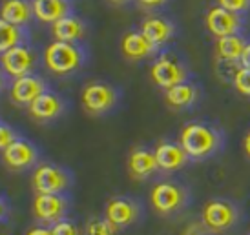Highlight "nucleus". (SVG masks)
Masks as SVG:
<instances>
[{
	"instance_id": "obj_1",
	"label": "nucleus",
	"mask_w": 250,
	"mask_h": 235,
	"mask_svg": "<svg viewBox=\"0 0 250 235\" xmlns=\"http://www.w3.org/2000/svg\"><path fill=\"white\" fill-rule=\"evenodd\" d=\"M179 142L188 157L203 159L217 148L219 138H217V133L210 130L208 126L194 122V124H187L181 130Z\"/></svg>"
},
{
	"instance_id": "obj_2",
	"label": "nucleus",
	"mask_w": 250,
	"mask_h": 235,
	"mask_svg": "<svg viewBox=\"0 0 250 235\" xmlns=\"http://www.w3.org/2000/svg\"><path fill=\"white\" fill-rule=\"evenodd\" d=\"M44 62L49 71L57 75H66L75 71L83 62V53L73 46V42H51L44 51Z\"/></svg>"
},
{
	"instance_id": "obj_3",
	"label": "nucleus",
	"mask_w": 250,
	"mask_h": 235,
	"mask_svg": "<svg viewBox=\"0 0 250 235\" xmlns=\"http://www.w3.org/2000/svg\"><path fill=\"white\" fill-rule=\"evenodd\" d=\"M117 95L108 84L93 82L83 90V106L90 113H104L115 104Z\"/></svg>"
},
{
	"instance_id": "obj_4",
	"label": "nucleus",
	"mask_w": 250,
	"mask_h": 235,
	"mask_svg": "<svg viewBox=\"0 0 250 235\" xmlns=\"http://www.w3.org/2000/svg\"><path fill=\"white\" fill-rule=\"evenodd\" d=\"M150 201L155 212L159 214H172L185 202V192L172 182H161L155 184L150 194Z\"/></svg>"
},
{
	"instance_id": "obj_5",
	"label": "nucleus",
	"mask_w": 250,
	"mask_h": 235,
	"mask_svg": "<svg viewBox=\"0 0 250 235\" xmlns=\"http://www.w3.org/2000/svg\"><path fill=\"white\" fill-rule=\"evenodd\" d=\"M68 175L55 166H39L33 173V188L37 194H61L64 188L68 186Z\"/></svg>"
},
{
	"instance_id": "obj_6",
	"label": "nucleus",
	"mask_w": 250,
	"mask_h": 235,
	"mask_svg": "<svg viewBox=\"0 0 250 235\" xmlns=\"http://www.w3.org/2000/svg\"><path fill=\"white\" fill-rule=\"evenodd\" d=\"M152 80L161 88H174L177 84H183L187 78V71L185 68L177 64L175 60L168 59V57H161L157 62H153L152 69H150Z\"/></svg>"
},
{
	"instance_id": "obj_7",
	"label": "nucleus",
	"mask_w": 250,
	"mask_h": 235,
	"mask_svg": "<svg viewBox=\"0 0 250 235\" xmlns=\"http://www.w3.org/2000/svg\"><path fill=\"white\" fill-rule=\"evenodd\" d=\"M33 64H35V57L28 48L15 46V48L2 53V68H4L7 75L15 77V78L29 75Z\"/></svg>"
},
{
	"instance_id": "obj_8",
	"label": "nucleus",
	"mask_w": 250,
	"mask_h": 235,
	"mask_svg": "<svg viewBox=\"0 0 250 235\" xmlns=\"http://www.w3.org/2000/svg\"><path fill=\"white\" fill-rule=\"evenodd\" d=\"M207 28L215 37H229V35H236L239 29V17L237 13H232L229 9L221 6L212 7L207 13Z\"/></svg>"
},
{
	"instance_id": "obj_9",
	"label": "nucleus",
	"mask_w": 250,
	"mask_h": 235,
	"mask_svg": "<svg viewBox=\"0 0 250 235\" xmlns=\"http://www.w3.org/2000/svg\"><path fill=\"white\" fill-rule=\"evenodd\" d=\"M203 221L212 230H227L236 221V210L229 202L210 201L203 208Z\"/></svg>"
},
{
	"instance_id": "obj_10",
	"label": "nucleus",
	"mask_w": 250,
	"mask_h": 235,
	"mask_svg": "<svg viewBox=\"0 0 250 235\" xmlns=\"http://www.w3.org/2000/svg\"><path fill=\"white\" fill-rule=\"evenodd\" d=\"M66 202L62 197L55 194H37L33 201V214L37 219L46 222H59V219L64 215Z\"/></svg>"
},
{
	"instance_id": "obj_11",
	"label": "nucleus",
	"mask_w": 250,
	"mask_h": 235,
	"mask_svg": "<svg viewBox=\"0 0 250 235\" xmlns=\"http://www.w3.org/2000/svg\"><path fill=\"white\" fill-rule=\"evenodd\" d=\"M44 93V84L37 77L26 75L21 78H15L11 86V98L17 104H31L37 97Z\"/></svg>"
},
{
	"instance_id": "obj_12",
	"label": "nucleus",
	"mask_w": 250,
	"mask_h": 235,
	"mask_svg": "<svg viewBox=\"0 0 250 235\" xmlns=\"http://www.w3.org/2000/svg\"><path fill=\"white\" fill-rule=\"evenodd\" d=\"M4 152V160L9 168L13 170H22V168H28L33 164V160L37 157L35 148L24 140H15L11 146H7Z\"/></svg>"
},
{
	"instance_id": "obj_13",
	"label": "nucleus",
	"mask_w": 250,
	"mask_h": 235,
	"mask_svg": "<svg viewBox=\"0 0 250 235\" xmlns=\"http://www.w3.org/2000/svg\"><path fill=\"white\" fill-rule=\"evenodd\" d=\"M187 152L181 148V144H172V142H163L155 148V159L157 164L163 170H177L187 162Z\"/></svg>"
},
{
	"instance_id": "obj_14",
	"label": "nucleus",
	"mask_w": 250,
	"mask_h": 235,
	"mask_svg": "<svg viewBox=\"0 0 250 235\" xmlns=\"http://www.w3.org/2000/svg\"><path fill=\"white\" fill-rule=\"evenodd\" d=\"M137 217V208L132 202L125 199H113L106 204V219L115 224V226H128L130 222L135 221Z\"/></svg>"
},
{
	"instance_id": "obj_15",
	"label": "nucleus",
	"mask_w": 250,
	"mask_h": 235,
	"mask_svg": "<svg viewBox=\"0 0 250 235\" xmlns=\"http://www.w3.org/2000/svg\"><path fill=\"white\" fill-rule=\"evenodd\" d=\"M121 49H123V55L126 59H130V60H141V59L150 55L153 46L148 42V39L143 33H128L121 40Z\"/></svg>"
},
{
	"instance_id": "obj_16",
	"label": "nucleus",
	"mask_w": 250,
	"mask_h": 235,
	"mask_svg": "<svg viewBox=\"0 0 250 235\" xmlns=\"http://www.w3.org/2000/svg\"><path fill=\"white\" fill-rule=\"evenodd\" d=\"M128 168H130V173L135 179H145L148 175H152L159 168V164L155 159V153H150L146 150H135L130 155Z\"/></svg>"
},
{
	"instance_id": "obj_17",
	"label": "nucleus",
	"mask_w": 250,
	"mask_h": 235,
	"mask_svg": "<svg viewBox=\"0 0 250 235\" xmlns=\"http://www.w3.org/2000/svg\"><path fill=\"white\" fill-rule=\"evenodd\" d=\"M33 13L39 20L55 24L68 13V4L64 0H35L33 2Z\"/></svg>"
},
{
	"instance_id": "obj_18",
	"label": "nucleus",
	"mask_w": 250,
	"mask_h": 235,
	"mask_svg": "<svg viewBox=\"0 0 250 235\" xmlns=\"http://www.w3.org/2000/svg\"><path fill=\"white\" fill-rule=\"evenodd\" d=\"M61 110H62V104L51 93H42L41 97H37L33 102L29 104L31 117L39 118V120H49V118L57 117L61 113Z\"/></svg>"
},
{
	"instance_id": "obj_19",
	"label": "nucleus",
	"mask_w": 250,
	"mask_h": 235,
	"mask_svg": "<svg viewBox=\"0 0 250 235\" xmlns=\"http://www.w3.org/2000/svg\"><path fill=\"white\" fill-rule=\"evenodd\" d=\"M172 31H174L172 24H168V22L163 20V19H148V20H145L143 26H141V33L145 35L152 46L165 44V42L172 37Z\"/></svg>"
},
{
	"instance_id": "obj_20",
	"label": "nucleus",
	"mask_w": 250,
	"mask_h": 235,
	"mask_svg": "<svg viewBox=\"0 0 250 235\" xmlns=\"http://www.w3.org/2000/svg\"><path fill=\"white\" fill-rule=\"evenodd\" d=\"M31 17V6L26 0H6L2 6V20L22 26L26 24Z\"/></svg>"
},
{
	"instance_id": "obj_21",
	"label": "nucleus",
	"mask_w": 250,
	"mask_h": 235,
	"mask_svg": "<svg viewBox=\"0 0 250 235\" xmlns=\"http://www.w3.org/2000/svg\"><path fill=\"white\" fill-rule=\"evenodd\" d=\"M53 37L61 42H75L77 39H81L84 33V26L81 22L73 19V17H64L61 20H57L53 24Z\"/></svg>"
},
{
	"instance_id": "obj_22",
	"label": "nucleus",
	"mask_w": 250,
	"mask_h": 235,
	"mask_svg": "<svg viewBox=\"0 0 250 235\" xmlns=\"http://www.w3.org/2000/svg\"><path fill=\"white\" fill-rule=\"evenodd\" d=\"M245 44L243 39H239L237 35H229V37H221L217 40V46H215V51L219 59L223 60H241V55L245 51Z\"/></svg>"
},
{
	"instance_id": "obj_23",
	"label": "nucleus",
	"mask_w": 250,
	"mask_h": 235,
	"mask_svg": "<svg viewBox=\"0 0 250 235\" xmlns=\"http://www.w3.org/2000/svg\"><path fill=\"white\" fill-rule=\"evenodd\" d=\"M195 95H197V91H195L194 86L183 82L174 86V88H170V90H167V102L172 108H185V106L194 102Z\"/></svg>"
},
{
	"instance_id": "obj_24",
	"label": "nucleus",
	"mask_w": 250,
	"mask_h": 235,
	"mask_svg": "<svg viewBox=\"0 0 250 235\" xmlns=\"http://www.w3.org/2000/svg\"><path fill=\"white\" fill-rule=\"evenodd\" d=\"M21 42V29L9 22H0V51L4 53L7 49L19 46Z\"/></svg>"
},
{
	"instance_id": "obj_25",
	"label": "nucleus",
	"mask_w": 250,
	"mask_h": 235,
	"mask_svg": "<svg viewBox=\"0 0 250 235\" xmlns=\"http://www.w3.org/2000/svg\"><path fill=\"white\" fill-rule=\"evenodd\" d=\"M115 232H117V226L111 224L108 219H104V221L93 219L86 226V234L88 235H115Z\"/></svg>"
},
{
	"instance_id": "obj_26",
	"label": "nucleus",
	"mask_w": 250,
	"mask_h": 235,
	"mask_svg": "<svg viewBox=\"0 0 250 235\" xmlns=\"http://www.w3.org/2000/svg\"><path fill=\"white\" fill-rule=\"evenodd\" d=\"M234 86L239 93L243 95H250V69L241 68L234 75Z\"/></svg>"
},
{
	"instance_id": "obj_27",
	"label": "nucleus",
	"mask_w": 250,
	"mask_h": 235,
	"mask_svg": "<svg viewBox=\"0 0 250 235\" xmlns=\"http://www.w3.org/2000/svg\"><path fill=\"white\" fill-rule=\"evenodd\" d=\"M217 4L225 9H229L232 13H239V11H245L249 9L250 0H217Z\"/></svg>"
},
{
	"instance_id": "obj_28",
	"label": "nucleus",
	"mask_w": 250,
	"mask_h": 235,
	"mask_svg": "<svg viewBox=\"0 0 250 235\" xmlns=\"http://www.w3.org/2000/svg\"><path fill=\"white\" fill-rule=\"evenodd\" d=\"M53 235H79V230H77L75 224H71L68 221H59L55 222V226L51 228Z\"/></svg>"
},
{
	"instance_id": "obj_29",
	"label": "nucleus",
	"mask_w": 250,
	"mask_h": 235,
	"mask_svg": "<svg viewBox=\"0 0 250 235\" xmlns=\"http://www.w3.org/2000/svg\"><path fill=\"white\" fill-rule=\"evenodd\" d=\"M15 140H17V138H15L13 130H9L7 126H2V128H0V148L6 150L7 146H11Z\"/></svg>"
},
{
	"instance_id": "obj_30",
	"label": "nucleus",
	"mask_w": 250,
	"mask_h": 235,
	"mask_svg": "<svg viewBox=\"0 0 250 235\" xmlns=\"http://www.w3.org/2000/svg\"><path fill=\"white\" fill-rule=\"evenodd\" d=\"M241 64H243V68L250 69V44L245 46V51L243 55H241Z\"/></svg>"
},
{
	"instance_id": "obj_31",
	"label": "nucleus",
	"mask_w": 250,
	"mask_h": 235,
	"mask_svg": "<svg viewBox=\"0 0 250 235\" xmlns=\"http://www.w3.org/2000/svg\"><path fill=\"white\" fill-rule=\"evenodd\" d=\"M26 235H53V232H51V230H44V228H33V230H29Z\"/></svg>"
},
{
	"instance_id": "obj_32",
	"label": "nucleus",
	"mask_w": 250,
	"mask_h": 235,
	"mask_svg": "<svg viewBox=\"0 0 250 235\" xmlns=\"http://www.w3.org/2000/svg\"><path fill=\"white\" fill-rule=\"evenodd\" d=\"M141 4H145L148 7H155V6H161V4H165L167 0H139Z\"/></svg>"
},
{
	"instance_id": "obj_33",
	"label": "nucleus",
	"mask_w": 250,
	"mask_h": 235,
	"mask_svg": "<svg viewBox=\"0 0 250 235\" xmlns=\"http://www.w3.org/2000/svg\"><path fill=\"white\" fill-rule=\"evenodd\" d=\"M243 146H245V152H247V155L250 157V132L247 133V135H245Z\"/></svg>"
},
{
	"instance_id": "obj_34",
	"label": "nucleus",
	"mask_w": 250,
	"mask_h": 235,
	"mask_svg": "<svg viewBox=\"0 0 250 235\" xmlns=\"http://www.w3.org/2000/svg\"><path fill=\"white\" fill-rule=\"evenodd\" d=\"M110 2H117L119 4V2H126V0H110Z\"/></svg>"
}]
</instances>
